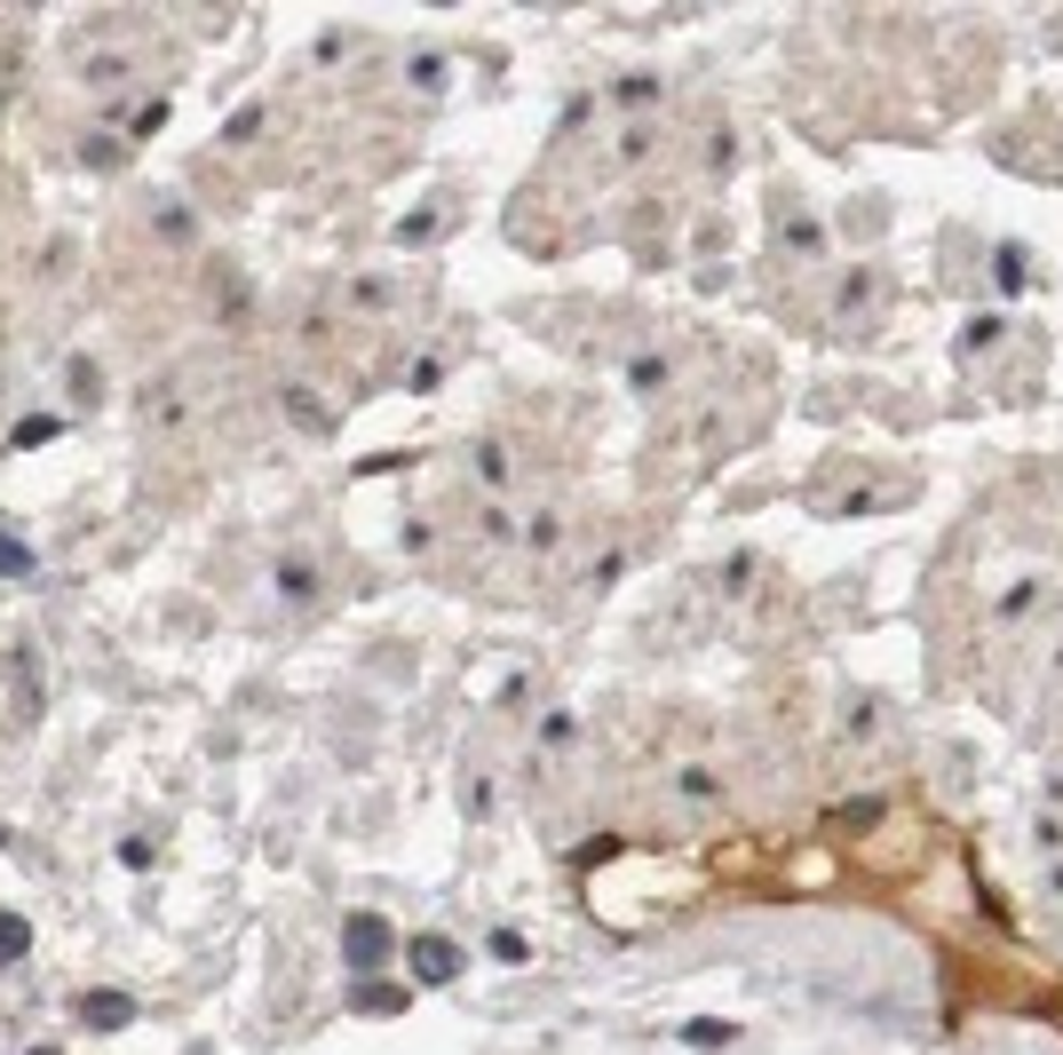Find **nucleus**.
<instances>
[{
  "mask_svg": "<svg viewBox=\"0 0 1063 1055\" xmlns=\"http://www.w3.org/2000/svg\"><path fill=\"white\" fill-rule=\"evenodd\" d=\"M127 64H136L127 48H95V56L80 64V80H88V88H119V80H127Z\"/></svg>",
  "mask_w": 1063,
  "mask_h": 1055,
  "instance_id": "39448f33",
  "label": "nucleus"
},
{
  "mask_svg": "<svg viewBox=\"0 0 1063 1055\" xmlns=\"http://www.w3.org/2000/svg\"><path fill=\"white\" fill-rule=\"evenodd\" d=\"M0 849H9V826H0Z\"/></svg>",
  "mask_w": 1063,
  "mask_h": 1055,
  "instance_id": "a211bd4d",
  "label": "nucleus"
},
{
  "mask_svg": "<svg viewBox=\"0 0 1063 1055\" xmlns=\"http://www.w3.org/2000/svg\"><path fill=\"white\" fill-rule=\"evenodd\" d=\"M278 397H286V413H294V421H302V429H318V436H325V429H334V413H325V405H318V397H310L302 382H286Z\"/></svg>",
  "mask_w": 1063,
  "mask_h": 1055,
  "instance_id": "423d86ee",
  "label": "nucleus"
},
{
  "mask_svg": "<svg viewBox=\"0 0 1063 1055\" xmlns=\"http://www.w3.org/2000/svg\"><path fill=\"white\" fill-rule=\"evenodd\" d=\"M683 1040H690V1047H730L739 1032H730V1024H683Z\"/></svg>",
  "mask_w": 1063,
  "mask_h": 1055,
  "instance_id": "4468645a",
  "label": "nucleus"
},
{
  "mask_svg": "<svg viewBox=\"0 0 1063 1055\" xmlns=\"http://www.w3.org/2000/svg\"><path fill=\"white\" fill-rule=\"evenodd\" d=\"M80 1016H88L95 1032H119V1024H136V1000H127V992H88Z\"/></svg>",
  "mask_w": 1063,
  "mask_h": 1055,
  "instance_id": "20e7f679",
  "label": "nucleus"
},
{
  "mask_svg": "<svg viewBox=\"0 0 1063 1055\" xmlns=\"http://www.w3.org/2000/svg\"><path fill=\"white\" fill-rule=\"evenodd\" d=\"M405 952H413V976H421V984H453V976H460V952H453L445 937H413Z\"/></svg>",
  "mask_w": 1063,
  "mask_h": 1055,
  "instance_id": "7ed1b4c3",
  "label": "nucleus"
},
{
  "mask_svg": "<svg viewBox=\"0 0 1063 1055\" xmlns=\"http://www.w3.org/2000/svg\"><path fill=\"white\" fill-rule=\"evenodd\" d=\"M127 159V144H112V135H95V144H88V167H119Z\"/></svg>",
  "mask_w": 1063,
  "mask_h": 1055,
  "instance_id": "f3484780",
  "label": "nucleus"
},
{
  "mask_svg": "<svg viewBox=\"0 0 1063 1055\" xmlns=\"http://www.w3.org/2000/svg\"><path fill=\"white\" fill-rule=\"evenodd\" d=\"M64 389H72V405H95V397H104V373H95L88 358H72V373H64Z\"/></svg>",
  "mask_w": 1063,
  "mask_h": 1055,
  "instance_id": "1a4fd4ad",
  "label": "nucleus"
},
{
  "mask_svg": "<svg viewBox=\"0 0 1063 1055\" xmlns=\"http://www.w3.org/2000/svg\"><path fill=\"white\" fill-rule=\"evenodd\" d=\"M32 952V929L16 921V912H0V961H24Z\"/></svg>",
  "mask_w": 1063,
  "mask_h": 1055,
  "instance_id": "9d476101",
  "label": "nucleus"
},
{
  "mask_svg": "<svg viewBox=\"0 0 1063 1055\" xmlns=\"http://www.w3.org/2000/svg\"><path fill=\"white\" fill-rule=\"evenodd\" d=\"M24 571H32V548H24V540H9V532H0V580H24Z\"/></svg>",
  "mask_w": 1063,
  "mask_h": 1055,
  "instance_id": "f8f14e48",
  "label": "nucleus"
},
{
  "mask_svg": "<svg viewBox=\"0 0 1063 1055\" xmlns=\"http://www.w3.org/2000/svg\"><path fill=\"white\" fill-rule=\"evenodd\" d=\"M254 135H262V104H247L239 120H230V144H254Z\"/></svg>",
  "mask_w": 1063,
  "mask_h": 1055,
  "instance_id": "dca6fc26",
  "label": "nucleus"
},
{
  "mask_svg": "<svg viewBox=\"0 0 1063 1055\" xmlns=\"http://www.w3.org/2000/svg\"><path fill=\"white\" fill-rule=\"evenodd\" d=\"M342 944H350V968H381V961H389V921H374V912H350V921H342Z\"/></svg>",
  "mask_w": 1063,
  "mask_h": 1055,
  "instance_id": "f03ea898",
  "label": "nucleus"
},
{
  "mask_svg": "<svg viewBox=\"0 0 1063 1055\" xmlns=\"http://www.w3.org/2000/svg\"><path fill=\"white\" fill-rule=\"evenodd\" d=\"M397 1000H405V992H389V984H357V1008H365V1016H381V1008H397Z\"/></svg>",
  "mask_w": 1063,
  "mask_h": 1055,
  "instance_id": "2eb2a0df",
  "label": "nucleus"
},
{
  "mask_svg": "<svg viewBox=\"0 0 1063 1055\" xmlns=\"http://www.w3.org/2000/svg\"><path fill=\"white\" fill-rule=\"evenodd\" d=\"M611 95H619V104H659V80H651V72H627Z\"/></svg>",
  "mask_w": 1063,
  "mask_h": 1055,
  "instance_id": "ddd939ff",
  "label": "nucleus"
},
{
  "mask_svg": "<svg viewBox=\"0 0 1063 1055\" xmlns=\"http://www.w3.org/2000/svg\"><path fill=\"white\" fill-rule=\"evenodd\" d=\"M32 1055H56V1047H32Z\"/></svg>",
  "mask_w": 1063,
  "mask_h": 1055,
  "instance_id": "6ab92c4d",
  "label": "nucleus"
},
{
  "mask_svg": "<svg viewBox=\"0 0 1063 1055\" xmlns=\"http://www.w3.org/2000/svg\"><path fill=\"white\" fill-rule=\"evenodd\" d=\"M675 802H683V818H715V809L730 802V778L715 770V762H675Z\"/></svg>",
  "mask_w": 1063,
  "mask_h": 1055,
  "instance_id": "f257e3e1",
  "label": "nucleus"
},
{
  "mask_svg": "<svg viewBox=\"0 0 1063 1055\" xmlns=\"http://www.w3.org/2000/svg\"><path fill=\"white\" fill-rule=\"evenodd\" d=\"M159 127H168V104H159V95H151V104H136V112L119 120V135H127V144H151Z\"/></svg>",
  "mask_w": 1063,
  "mask_h": 1055,
  "instance_id": "0eeeda50",
  "label": "nucleus"
},
{
  "mask_svg": "<svg viewBox=\"0 0 1063 1055\" xmlns=\"http://www.w3.org/2000/svg\"><path fill=\"white\" fill-rule=\"evenodd\" d=\"M278 588H286L294 603H310V595H318V564H310V556H286V564H278Z\"/></svg>",
  "mask_w": 1063,
  "mask_h": 1055,
  "instance_id": "6e6552de",
  "label": "nucleus"
},
{
  "mask_svg": "<svg viewBox=\"0 0 1063 1055\" xmlns=\"http://www.w3.org/2000/svg\"><path fill=\"white\" fill-rule=\"evenodd\" d=\"M477 476H484V485H492V492H501V485H508V453H501V445H492V436H484V445H477Z\"/></svg>",
  "mask_w": 1063,
  "mask_h": 1055,
  "instance_id": "9b49d317",
  "label": "nucleus"
}]
</instances>
